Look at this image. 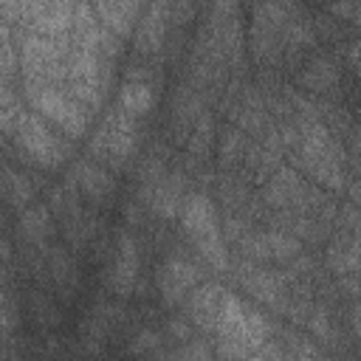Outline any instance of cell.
<instances>
[{
  "mask_svg": "<svg viewBox=\"0 0 361 361\" xmlns=\"http://www.w3.org/2000/svg\"><path fill=\"white\" fill-rule=\"evenodd\" d=\"M180 228L192 240V245L200 251V257L214 268L226 271L228 268V251L223 240V228L217 220V209L206 192H189L180 206Z\"/></svg>",
  "mask_w": 361,
  "mask_h": 361,
  "instance_id": "cell-1",
  "label": "cell"
},
{
  "mask_svg": "<svg viewBox=\"0 0 361 361\" xmlns=\"http://www.w3.org/2000/svg\"><path fill=\"white\" fill-rule=\"evenodd\" d=\"M25 99L34 107L37 116L45 121L56 124L68 138H82L90 124V113L62 87L51 82H37V79H23Z\"/></svg>",
  "mask_w": 361,
  "mask_h": 361,
  "instance_id": "cell-2",
  "label": "cell"
},
{
  "mask_svg": "<svg viewBox=\"0 0 361 361\" xmlns=\"http://www.w3.org/2000/svg\"><path fill=\"white\" fill-rule=\"evenodd\" d=\"M14 138H17V147L28 155V161L42 166V169H62L73 158L68 138L54 133L48 127V121L42 116H37L34 110H23L20 113Z\"/></svg>",
  "mask_w": 361,
  "mask_h": 361,
  "instance_id": "cell-3",
  "label": "cell"
},
{
  "mask_svg": "<svg viewBox=\"0 0 361 361\" xmlns=\"http://www.w3.org/2000/svg\"><path fill=\"white\" fill-rule=\"evenodd\" d=\"M138 147V127H135V118L121 113L118 107H113L104 121L93 130L90 141H87V149L90 155L113 164V166H121L133 158Z\"/></svg>",
  "mask_w": 361,
  "mask_h": 361,
  "instance_id": "cell-4",
  "label": "cell"
},
{
  "mask_svg": "<svg viewBox=\"0 0 361 361\" xmlns=\"http://www.w3.org/2000/svg\"><path fill=\"white\" fill-rule=\"evenodd\" d=\"M240 251L248 259H274V262H288L296 259L299 254V240L282 228H268V231H248L240 240Z\"/></svg>",
  "mask_w": 361,
  "mask_h": 361,
  "instance_id": "cell-5",
  "label": "cell"
},
{
  "mask_svg": "<svg viewBox=\"0 0 361 361\" xmlns=\"http://www.w3.org/2000/svg\"><path fill=\"white\" fill-rule=\"evenodd\" d=\"M200 282H203L200 268L180 254H172L169 259H164L158 271V290L166 305H180L189 296V290L197 288Z\"/></svg>",
  "mask_w": 361,
  "mask_h": 361,
  "instance_id": "cell-6",
  "label": "cell"
},
{
  "mask_svg": "<svg viewBox=\"0 0 361 361\" xmlns=\"http://www.w3.org/2000/svg\"><path fill=\"white\" fill-rule=\"evenodd\" d=\"M73 25V3H23L20 28L45 37H68Z\"/></svg>",
  "mask_w": 361,
  "mask_h": 361,
  "instance_id": "cell-7",
  "label": "cell"
},
{
  "mask_svg": "<svg viewBox=\"0 0 361 361\" xmlns=\"http://www.w3.org/2000/svg\"><path fill=\"white\" fill-rule=\"evenodd\" d=\"M166 25H169V3H152L144 6V14L133 31V48L138 54H158L166 37Z\"/></svg>",
  "mask_w": 361,
  "mask_h": 361,
  "instance_id": "cell-8",
  "label": "cell"
},
{
  "mask_svg": "<svg viewBox=\"0 0 361 361\" xmlns=\"http://www.w3.org/2000/svg\"><path fill=\"white\" fill-rule=\"evenodd\" d=\"M138 279V243L130 231H121L116 240V257L107 274V282L118 293H130Z\"/></svg>",
  "mask_w": 361,
  "mask_h": 361,
  "instance_id": "cell-9",
  "label": "cell"
},
{
  "mask_svg": "<svg viewBox=\"0 0 361 361\" xmlns=\"http://www.w3.org/2000/svg\"><path fill=\"white\" fill-rule=\"evenodd\" d=\"M223 293H226V290H223L217 282H200L197 288H192L189 296L183 299V302H186L189 324H195L197 330H214Z\"/></svg>",
  "mask_w": 361,
  "mask_h": 361,
  "instance_id": "cell-10",
  "label": "cell"
},
{
  "mask_svg": "<svg viewBox=\"0 0 361 361\" xmlns=\"http://www.w3.org/2000/svg\"><path fill=\"white\" fill-rule=\"evenodd\" d=\"M144 200L149 203V209L155 214H161L164 220H175L180 214V206H183V175L180 172H169L164 175L155 186L149 189H141Z\"/></svg>",
  "mask_w": 361,
  "mask_h": 361,
  "instance_id": "cell-11",
  "label": "cell"
},
{
  "mask_svg": "<svg viewBox=\"0 0 361 361\" xmlns=\"http://www.w3.org/2000/svg\"><path fill=\"white\" fill-rule=\"evenodd\" d=\"M93 14L99 20V25L104 31H110L113 37L124 39L135 31L141 14H144V6L141 3H96L93 6Z\"/></svg>",
  "mask_w": 361,
  "mask_h": 361,
  "instance_id": "cell-12",
  "label": "cell"
},
{
  "mask_svg": "<svg viewBox=\"0 0 361 361\" xmlns=\"http://www.w3.org/2000/svg\"><path fill=\"white\" fill-rule=\"evenodd\" d=\"M240 282H243V288H245L254 299H259V302H265V305H274V307H279L282 299L288 296L282 276H279V274H271V271H265V268H254V265H251V268H243Z\"/></svg>",
  "mask_w": 361,
  "mask_h": 361,
  "instance_id": "cell-13",
  "label": "cell"
},
{
  "mask_svg": "<svg viewBox=\"0 0 361 361\" xmlns=\"http://www.w3.org/2000/svg\"><path fill=\"white\" fill-rule=\"evenodd\" d=\"M73 180H76V186H79L90 200H96V203L107 200V197L116 192L113 175H110L102 164H96V161H76V164H73Z\"/></svg>",
  "mask_w": 361,
  "mask_h": 361,
  "instance_id": "cell-14",
  "label": "cell"
},
{
  "mask_svg": "<svg viewBox=\"0 0 361 361\" xmlns=\"http://www.w3.org/2000/svg\"><path fill=\"white\" fill-rule=\"evenodd\" d=\"M152 102H155V93H152V85L149 82H124L118 87V93H116V107L121 113L133 116V118L149 113Z\"/></svg>",
  "mask_w": 361,
  "mask_h": 361,
  "instance_id": "cell-15",
  "label": "cell"
},
{
  "mask_svg": "<svg viewBox=\"0 0 361 361\" xmlns=\"http://www.w3.org/2000/svg\"><path fill=\"white\" fill-rule=\"evenodd\" d=\"M336 65L327 59V56H316L302 73H299V85H305L307 90H316V93H322V90H327V87H333L336 85Z\"/></svg>",
  "mask_w": 361,
  "mask_h": 361,
  "instance_id": "cell-16",
  "label": "cell"
},
{
  "mask_svg": "<svg viewBox=\"0 0 361 361\" xmlns=\"http://www.w3.org/2000/svg\"><path fill=\"white\" fill-rule=\"evenodd\" d=\"M248 144H251V141H248V135H245L243 130H237V127H228V130H223V135H220V144H217V149H220V166L231 169L234 164L245 161Z\"/></svg>",
  "mask_w": 361,
  "mask_h": 361,
  "instance_id": "cell-17",
  "label": "cell"
},
{
  "mask_svg": "<svg viewBox=\"0 0 361 361\" xmlns=\"http://www.w3.org/2000/svg\"><path fill=\"white\" fill-rule=\"evenodd\" d=\"M20 234L31 243H42L51 234V212L45 206H28L20 217Z\"/></svg>",
  "mask_w": 361,
  "mask_h": 361,
  "instance_id": "cell-18",
  "label": "cell"
},
{
  "mask_svg": "<svg viewBox=\"0 0 361 361\" xmlns=\"http://www.w3.org/2000/svg\"><path fill=\"white\" fill-rule=\"evenodd\" d=\"M23 110H25V107H23L20 96L11 90V82H8V79H0V133L14 135Z\"/></svg>",
  "mask_w": 361,
  "mask_h": 361,
  "instance_id": "cell-19",
  "label": "cell"
},
{
  "mask_svg": "<svg viewBox=\"0 0 361 361\" xmlns=\"http://www.w3.org/2000/svg\"><path fill=\"white\" fill-rule=\"evenodd\" d=\"M265 341H271V324L257 305L245 302V347H248V353H254Z\"/></svg>",
  "mask_w": 361,
  "mask_h": 361,
  "instance_id": "cell-20",
  "label": "cell"
},
{
  "mask_svg": "<svg viewBox=\"0 0 361 361\" xmlns=\"http://www.w3.org/2000/svg\"><path fill=\"white\" fill-rule=\"evenodd\" d=\"M48 271L54 274V279H56V285H59V288L71 285V282H73V276H76V265H73V259H71L65 251H54V254H51Z\"/></svg>",
  "mask_w": 361,
  "mask_h": 361,
  "instance_id": "cell-21",
  "label": "cell"
},
{
  "mask_svg": "<svg viewBox=\"0 0 361 361\" xmlns=\"http://www.w3.org/2000/svg\"><path fill=\"white\" fill-rule=\"evenodd\" d=\"M307 330L319 338V341H333V319H330V313L324 310V307H316V310H310L307 313Z\"/></svg>",
  "mask_w": 361,
  "mask_h": 361,
  "instance_id": "cell-22",
  "label": "cell"
},
{
  "mask_svg": "<svg viewBox=\"0 0 361 361\" xmlns=\"http://www.w3.org/2000/svg\"><path fill=\"white\" fill-rule=\"evenodd\" d=\"M31 316H37V322L45 324V327L59 324V310H56V305H54L45 293H37V296H34V302H31Z\"/></svg>",
  "mask_w": 361,
  "mask_h": 361,
  "instance_id": "cell-23",
  "label": "cell"
},
{
  "mask_svg": "<svg viewBox=\"0 0 361 361\" xmlns=\"http://www.w3.org/2000/svg\"><path fill=\"white\" fill-rule=\"evenodd\" d=\"M158 344H161V336H158V330H152V327H141V330L133 336V341H130V353L141 355V353L158 350Z\"/></svg>",
  "mask_w": 361,
  "mask_h": 361,
  "instance_id": "cell-24",
  "label": "cell"
},
{
  "mask_svg": "<svg viewBox=\"0 0 361 361\" xmlns=\"http://www.w3.org/2000/svg\"><path fill=\"white\" fill-rule=\"evenodd\" d=\"M178 361H212V353L200 338H189V341H183Z\"/></svg>",
  "mask_w": 361,
  "mask_h": 361,
  "instance_id": "cell-25",
  "label": "cell"
},
{
  "mask_svg": "<svg viewBox=\"0 0 361 361\" xmlns=\"http://www.w3.org/2000/svg\"><path fill=\"white\" fill-rule=\"evenodd\" d=\"M169 333H172L175 338H180V341H189V338H192V327H189L186 322H180V319H172V322H169Z\"/></svg>",
  "mask_w": 361,
  "mask_h": 361,
  "instance_id": "cell-26",
  "label": "cell"
},
{
  "mask_svg": "<svg viewBox=\"0 0 361 361\" xmlns=\"http://www.w3.org/2000/svg\"><path fill=\"white\" fill-rule=\"evenodd\" d=\"M11 254H14V251H11V243L0 237V262H8V259H11Z\"/></svg>",
  "mask_w": 361,
  "mask_h": 361,
  "instance_id": "cell-27",
  "label": "cell"
}]
</instances>
